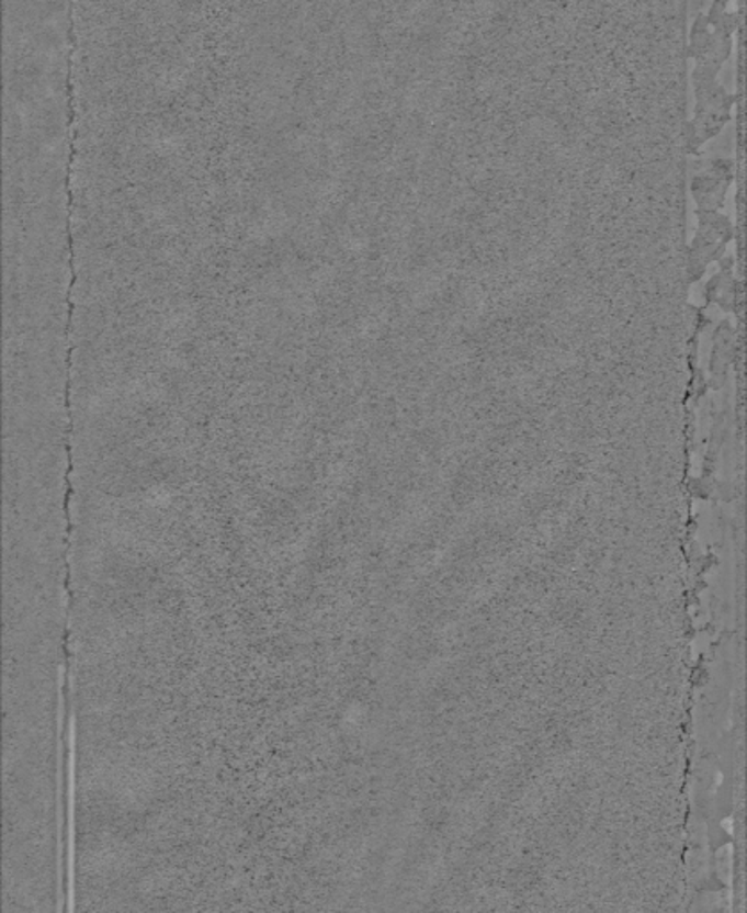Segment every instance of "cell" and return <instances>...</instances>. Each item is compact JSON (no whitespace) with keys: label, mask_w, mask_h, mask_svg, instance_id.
<instances>
[{"label":"cell","mask_w":747,"mask_h":913,"mask_svg":"<svg viewBox=\"0 0 747 913\" xmlns=\"http://www.w3.org/2000/svg\"><path fill=\"white\" fill-rule=\"evenodd\" d=\"M723 827H724V830H726V832L732 833V835H733V832H735V830H733V819L732 818L724 819Z\"/></svg>","instance_id":"6da1fadb"},{"label":"cell","mask_w":747,"mask_h":913,"mask_svg":"<svg viewBox=\"0 0 747 913\" xmlns=\"http://www.w3.org/2000/svg\"><path fill=\"white\" fill-rule=\"evenodd\" d=\"M723 781H724L723 773H718V775L715 776V787H718V785H723Z\"/></svg>","instance_id":"7a4b0ae2"}]
</instances>
